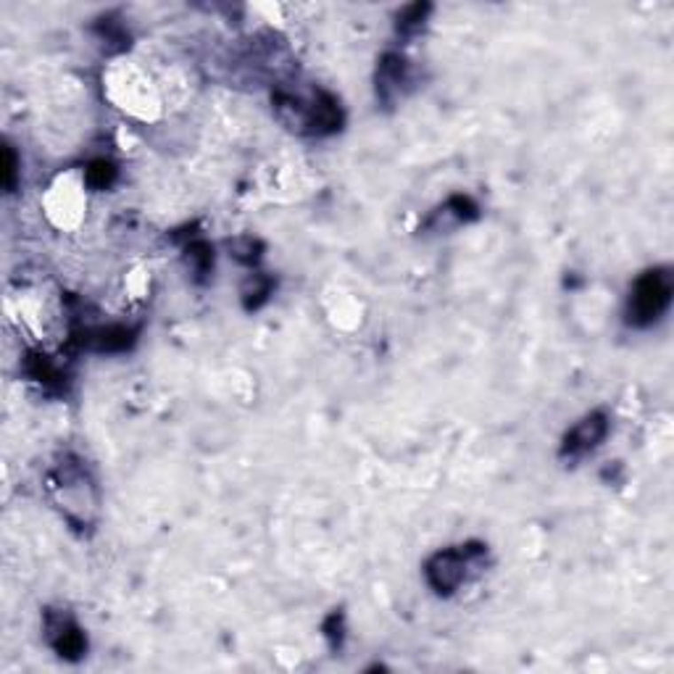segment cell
Masks as SVG:
<instances>
[{
	"label": "cell",
	"instance_id": "obj_1",
	"mask_svg": "<svg viewBox=\"0 0 674 674\" xmlns=\"http://www.w3.org/2000/svg\"><path fill=\"white\" fill-rule=\"evenodd\" d=\"M274 103H277L279 119L290 129H298L306 135H330V132H337L342 124L337 100L322 90H317L311 98H295V95L279 92Z\"/></svg>",
	"mask_w": 674,
	"mask_h": 674
},
{
	"label": "cell",
	"instance_id": "obj_2",
	"mask_svg": "<svg viewBox=\"0 0 674 674\" xmlns=\"http://www.w3.org/2000/svg\"><path fill=\"white\" fill-rule=\"evenodd\" d=\"M670 303H672V274L667 269L646 271L632 287L627 319L635 327H648L656 319H662Z\"/></svg>",
	"mask_w": 674,
	"mask_h": 674
},
{
	"label": "cell",
	"instance_id": "obj_3",
	"mask_svg": "<svg viewBox=\"0 0 674 674\" xmlns=\"http://www.w3.org/2000/svg\"><path fill=\"white\" fill-rule=\"evenodd\" d=\"M485 556L482 545H461V548H451V551H440L427 561V583L429 588L440 595H451L464 585L469 569L474 561H480Z\"/></svg>",
	"mask_w": 674,
	"mask_h": 674
},
{
	"label": "cell",
	"instance_id": "obj_4",
	"mask_svg": "<svg viewBox=\"0 0 674 674\" xmlns=\"http://www.w3.org/2000/svg\"><path fill=\"white\" fill-rule=\"evenodd\" d=\"M45 635H48L53 651L61 659L77 662V659H82L84 651H87L84 632L74 624V619L69 614H64V611H48L45 614Z\"/></svg>",
	"mask_w": 674,
	"mask_h": 674
},
{
	"label": "cell",
	"instance_id": "obj_5",
	"mask_svg": "<svg viewBox=\"0 0 674 674\" xmlns=\"http://www.w3.org/2000/svg\"><path fill=\"white\" fill-rule=\"evenodd\" d=\"M606 435H608V417L603 411H592L567 432V437L561 443V458L577 461V458L588 456L603 443Z\"/></svg>",
	"mask_w": 674,
	"mask_h": 674
},
{
	"label": "cell",
	"instance_id": "obj_6",
	"mask_svg": "<svg viewBox=\"0 0 674 674\" xmlns=\"http://www.w3.org/2000/svg\"><path fill=\"white\" fill-rule=\"evenodd\" d=\"M411 84V67L401 53H385L377 69V95L385 103L398 100Z\"/></svg>",
	"mask_w": 674,
	"mask_h": 674
},
{
	"label": "cell",
	"instance_id": "obj_7",
	"mask_svg": "<svg viewBox=\"0 0 674 674\" xmlns=\"http://www.w3.org/2000/svg\"><path fill=\"white\" fill-rule=\"evenodd\" d=\"M135 342V330L124 327V325H108V327H98L84 333L82 345L98 353H119L127 350Z\"/></svg>",
	"mask_w": 674,
	"mask_h": 674
},
{
	"label": "cell",
	"instance_id": "obj_8",
	"mask_svg": "<svg viewBox=\"0 0 674 674\" xmlns=\"http://www.w3.org/2000/svg\"><path fill=\"white\" fill-rule=\"evenodd\" d=\"M271 279L266 277V274H253L251 279L243 285V303H246V309L253 311V309H258L269 295H271Z\"/></svg>",
	"mask_w": 674,
	"mask_h": 674
},
{
	"label": "cell",
	"instance_id": "obj_9",
	"mask_svg": "<svg viewBox=\"0 0 674 674\" xmlns=\"http://www.w3.org/2000/svg\"><path fill=\"white\" fill-rule=\"evenodd\" d=\"M27 372L32 380L43 382V385H61V372L59 366L48 358V356H29V364H27Z\"/></svg>",
	"mask_w": 674,
	"mask_h": 674
},
{
	"label": "cell",
	"instance_id": "obj_10",
	"mask_svg": "<svg viewBox=\"0 0 674 674\" xmlns=\"http://www.w3.org/2000/svg\"><path fill=\"white\" fill-rule=\"evenodd\" d=\"M187 258H190V263H192V269H195V277L203 282V279L211 274V269H214V251H211V246H208L206 240L190 243V246H187Z\"/></svg>",
	"mask_w": 674,
	"mask_h": 674
},
{
	"label": "cell",
	"instance_id": "obj_11",
	"mask_svg": "<svg viewBox=\"0 0 674 674\" xmlns=\"http://www.w3.org/2000/svg\"><path fill=\"white\" fill-rule=\"evenodd\" d=\"M429 11H432V8H429L427 3H414V5H409V8H404V11L398 13V32H404V35L419 32L421 27H424V19H427Z\"/></svg>",
	"mask_w": 674,
	"mask_h": 674
},
{
	"label": "cell",
	"instance_id": "obj_12",
	"mask_svg": "<svg viewBox=\"0 0 674 674\" xmlns=\"http://www.w3.org/2000/svg\"><path fill=\"white\" fill-rule=\"evenodd\" d=\"M84 179L92 190H106L116 179V167L111 161H92L84 171Z\"/></svg>",
	"mask_w": 674,
	"mask_h": 674
},
{
	"label": "cell",
	"instance_id": "obj_13",
	"mask_svg": "<svg viewBox=\"0 0 674 674\" xmlns=\"http://www.w3.org/2000/svg\"><path fill=\"white\" fill-rule=\"evenodd\" d=\"M255 251H261V243H258V240H253V238H243V240L232 243V253H235V258H240V261H246V263H253V261L258 258V253Z\"/></svg>",
	"mask_w": 674,
	"mask_h": 674
},
{
	"label": "cell",
	"instance_id": "obj_14",
	"mask_svg": "<svg viewBox=\"0 0 674 674\" xmlns=\"http://www.w3.org/2000/svg\"><path fill=\"white\" fill-rule=\"evenodd\" d=\"M16 182V156L11 151V145H3V184L11 190Z\"/></svg>",
	"mask_w": 674,
	"mask_h": 674
}]
</instances>
